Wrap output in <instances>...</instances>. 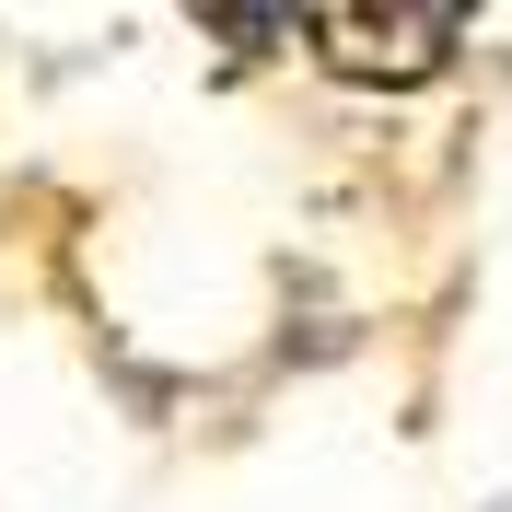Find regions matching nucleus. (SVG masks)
I'll list each match as a JSON object with an SVG mask.
<instances>
[{"label": "nucleus", "instance_id": "f257e3e1", "mask_svg": "<svg viewBox=\"0 0 512 512\" xmlns=\"http://www.w3.org/2000/svg\"><path fill=\"white\" fill-rule=\"evenodd\" d=\"M303 47L338 82H431L443 47H454V12H431V0H408V12H315Z\"/></svg>", "mask_w": 512, "mask_h": 512}]
</instances>
